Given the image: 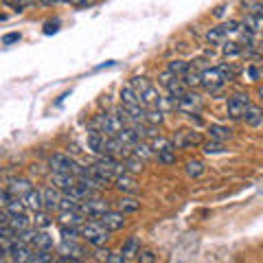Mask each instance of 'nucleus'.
<instances>
[{"instance_id": "nucleus-25", "label": "nucleus", "mask_w": 263, "mask_h": 263, "mask_svg": "<svg viewBox=\"0 0 263 263\" xmlns=\"http://www.w3.org/2000/svg\"><path fill=\"white\" fill-rule=\"evenodd\" d=\"M167 70L174 72V75H178V77H184L186 72L191 70V64L184 62V60H171V62L167 64Z\"/></svg>"}, {"instance_id": "nucleus-46", "label": "nucleus", "mask_w": 263, "mask_h": 263, "mask_svg": "<svg viewBox=\"0 0 263 263\" xmlns=\"http://www.w3.org/2000/svg\"><path fill=\"white\" fill-rule=\"evenodd\" d=\"M261 75H263V72L257 68V66H250V68H248V77H250V79L257 81V79H261Z\"/></svg>"}, {"instance_id": "nucleus-51", "label": "nucleus", "mask_w": 263, "mask_h": 263, "mask_svg": "<svg viewBox=\"0 0 263 263\" xmlns=\"http://www.w3.org/2000/svg\"><path fill=\"white\" fill-rule=\"evenodd\" d=\"M259 95H261V99H263V88H259Z\"/></svg>"}, {"instance_id": "nucleus-31", "label": "nucleus", "mask_w": 263, "mask_h": 263, "mask_svg": "<svg viewBox=\"0 0 263 263\" xmlns=\"http://www.w3.org/2000/svg\"><path fill=\"white\" fill-rule=\"evenodd\" d=\"M7 213H11V215H24V209H27V204H24V200H20V197H13V200L7 204V206H3Z\"/></svg>"}, {"instance_id": "nucleus-12", "label": "nucleus", "mask_w": 263, "mask_h": 263, "mask_svg": "<svg viewBox=\"0 0 263 263\" xmlns=\"http://www.w3.org/2000/svg\"><path fill=\"white\" fill-rule=\"evenodd\" d=\"M77 176L75 174H51V184L57 186L62 193H72V189L77 186Z\"/></svg>"}, {"instance_id": "nucleus-28", "label": "nucleus", "mask_w": 263, "mask_h": 263, "mask_svg": "<svg viewBox=\"0 0 263 263\" xmlns=\"http://www.w3.org/2000/svg\"><path fill=\"white\" fill-rule=\"evenodd\" d=\"M162 121H164V112L158 108V105H154V108H147V119H145V123H149V125L158 127Z\"/></svg>"}, {"instance_id": "nucleus-33", "label": "nucleus", "mask_w": 263, "mask_h": 263, "mask_svg": "<svg viewBox=\"0 0 263 263\" xmlns=\"http://www.w3.org/2000/svg\"><path fill=\"white\" fill-rule=\"evenodd\" d=\"M33 221H35V228H42V230H46L48 226L53 224L51 213H48V211H37L35 213V219H33Z\"/></svg>"}, {"instance_id": "nucleus-21", "label": "nucleus", "mask_w": 263, "mask_h": 263, "mask_svg": "<svg viewBox=\"0 0 263 263\" xmlns=\"http://www.w3.org/2000/svg\"><path fill=\"white\" fill-rule=\"evenodd\" d=\"M121 103L125 105V108H132V105H138V103H141V97L136 95V90L132 88L129 84L121 88Z\"/></svg>"}, {"instance_id": "nucleus-2", "label": "nucleus", "mask_w": 263, "mask_h": 263, "mask_svg": "<svg viewBox=\"0 0 263 263\" xmlns=\"http://www.w3.org/2000/svg\"><path fill=\"white\" fill-rule=\"evenodd\" d=\"M90 127L97 129V132H101L103 136H108V138H117L119 136V132L125 127V123H123L117 114H97V117L92 119V123H90Z\"/></svg>"}, {"instance_id": "nucleus-1", "label": "nucleus", "mask_w": 263, "mask_h": 263, "mask_svg": "<svg viewBox=\"0 0 263 263\" xmlns=\"http://www.w3.org/2000/svg\"><path fill=\"white\" fill-rule=\"evenodd\" d=\"M110 235L112 233L99 219H88L86 224L81 226V237H84L92 248H101V246H105L110 239Z\"/></svg>"}, {"instance_id": "nucleus-15", "label": "nucleus", "mask_w": 263, "mask_h": 263, "mask_svg": "<svg viewBox=\"0 0 263 263\" xmlns=\"http://www.w3.org/2000/svg\"><path fill=\"white\" fill-rule=\"evenodd\" d=\"M55 248V241L53 237L46 233V230H37L35 239H33V250H46V252H53Z\"/></svg>"}, {"instance_id": "nucleus-34", "label": "nucleus", "mask_w": 263, "mask_h": 263, "mask_svg": "<svg viewBox=\"0 0 263 263\" xmlns=\"http://www.w3.org/2000/svg\"><path fill=\"white\" fill-rule=\"evenodd\" d=\"M186 174L191 176V178H200L204 174V162H200V160H189L186 162Z\"/></svg>"}, {"instance_id": "nucleus-49", "label": "nucleus", "mask_w": 263, "mask_h": 263, "mask_svg": "<svg viewBox=\"0 0 263 263\" xmlns=\"http://www.w3.org/2000/svg\"><path fill=\"white\" fill-rule=\"evenodd\" d=\"M62 263H84L81 259H62Z\"/></svg>"}, {"instance_id": "nucleus-26", "label": "nucleus", "mask_w": 263, "mask_h": 263, "mask_svg": "<svg viewBox=\"0 0 263 263\" xmlns=\"http://www.w3.org/2000/svg\"><path fill=\"white\" fill-rule=\"evenodd\" d=\"M79 206H81V200H79V197H75L72 193H64V197H62V206H60L62 213L79 211Z\"/></svg>"}, {"instance_id": "nucleus-9", "label": "nucleus", "mask_w": 263, "mask_h": 263, "mask_svg": "<svg viewBox=\"0 0 263 263\" xmlns=\"http://www.w3.org/2000/svg\"><path fill=\"white\" fill-rule=\"evenodd\" d=\"M42 197H44V211H48V213L60 211L64 193H62L57 186H53V184H51V186H44V189H42Z\"/></svg>"}, {"instance_id": "nucleus-18", "label": "nucleus", "mask_w": 263, "mask_h": 263, "mask_svg": "<svg viewBox=\"0 0 263 263\" xmlns=\"http://www.w3.org/2000/svg\"><path fill=\"white\" fill-rule=\"evenodd\" d=\"M141 250H143L141 248V239H138V237H127L125 243H123V248H121V254L125 259H134V257H138V252Z\"/></svg>"}, {"instance_id": "nucleus-45", "label": "nucleus", "mask_w": 263, "mask_h": 263, "mask_svg": "<svg viewBox=\"0 0 263 263\" xmlns=\"http://www.w3.org/2000/svg\"><path fill=\"white\" fill-rule=\"evenodd\" d=\"M108 263H127V259L123 257L121 252H112V254H110V259H108Z\"/></svg>"}, {"instance_id": "nucleus-30", "label": "nucleus", "mask_w": 263, "mask_h": 263, "mask_svg": "<svg viewBox=\"0 0 263 263\" xmlns=\"http://www.w3.org/2000/svg\"><path fill=\"white\" fill-rule=\"evenodd\" d=\"M132 154H134L136 158H141V160H149V158H154V154H156V152L152 149L149 145H145V143L141 141V143L134 147V149H132Z\"/></svg>"}, {"instance_id": "nucleus-36", "label": "nucleus", "mask_w": 263, "mask_h": 263, "mask_svg": "<svg viewBox=\"0 0 263 263\" xmlns=\"http://www.w3.org/2000/svg\"><path fill=\"white\" fill-rule=\"evenodd\" d=\"M138 263H158V254L152 252V250H141L136 257Z\"/></svg>"}, {"instance_id": "nucleus-7", "label": "nucleus", "mask_w": 263, "mask_h": 263, "mask_svg": "<svg viewBox=\"0 0 263 263\" xmlns=\"http://www.w3.org/2000/svg\"><path fill=\"white\" fill-rule=\"evenodd\" d=\"M202 86L209 90V92H219L221 88H224L226 84V77H224V72H221L219 68H209V70H204L202 72Z\"/></svg>"}, {"instance_id": "nucleus-22", "label": "nucleus", "mask_w": 263, "mask_h": 263, "mask_svg": "<svg viewBox=\"0 0 263 263\" xmlns=\"http://www.w3.org/2000/svg\"><path fill=\"white\" fill-rule=\"evenodd\" d=\"M9 226L15 230V235H20V233H24V230L31 228V219L27 215H11L9 213Z\"/></svg>"}, {"instance_id": "nucleus-11", "label": "nucleus", "mask_w": 263, "mask_h": 263, "mask_svg": "<svg viewBox=\"0 0 263 263\" xmlns=\"http://www.w3.org/2000/svg\"><path fill=\"white\" fill-rule=\"evenodd\" d=\"M101 224L110 230V233H117V230H123L127 226V219H125V213H121V211H108L105 215L99 219Z\"/></svg>"}, {"instance_id": "nucleus-44", "label": "nucleus", "mask_w": 263, "mask_h": 263, "mask_svg": "<svg viewBox=\"0 0 263 263\" xmlns=\"http://www.w3.org/2000/svg\"><path fill=\"white\" fill-rule=\"evenodd\" d=\"M57 31H60V22H46V27H44L46 35H51V33H57Z\"/></svg>"}, {"instance_id": "nucleus-35", "label": "nucleus", "mask_w": 263, "mask_h": 263, "mask_svg": "<svg viewBox=\"0 0 263 263\" xmlns=\"http://www.w3.org/2000/svg\"><path fill=\"white\" fill-rule=\"evenodd\" d=\"M156 156H158V162H162V164H176V160H178L176 149H164V152L156 154Z\"/></svg>"}, {"instance_id": "nucleus-37", "label": "nucleus", "mask_w": 263, "mask_h": 263, "mask_svg": "<svg viewBox=\"0 0 263 263\" xmlns=\"http://www.w3.org/2000/svg\"><path fill=\"white\" fill-rule=\"evenodd\" d=\"M224 152V143L219 141H213V143H204V154H221Z\"/></svg>"}, {"instance_id": "nucleus-47", "label": "nucleus", "mask_w": 263, "mask_h": 263, "mask_svg": "<svg viewBox=\"0 0 263 263\" xmlns=\"http://www.w3.org/2000/svg\"><path fill=\"white\" fill-rule=\"evenodd\" d=\"M66 3H70L75 7H90V5H95V0H66Z\"/></svg>"}, {"instance_id": "nucleus-19", "label": "nucleus", "mask_w": 263, "mask_h": 263, "mask_svg": "<svg viewBox=\"0 0 263 263\" xmlns=\"http://www.w3.org/2000/svg\"><path fill=\"white\" fill-rule=\"evenodd\" d=\"M243 121L248 123L250 127H263V110L259 108V105H252L250 103V108L246 110Z\"/></svg>"}, {"instance_id": "nucleus-43", "label": "nucleus", "mask_w": 263, "mask_h": 263, "mask_svg": "<svg viewBox=\"0 0 263 263\" xmlns=\"http://www.w3.org/2000/svg\"><path fill=\"white\" fill-rule=\"evenodd\" d=\"M221 27L226 29L228 35H233V33H237V31L241 29V24H239V22H235V20H230V22H224V24H221Z\"/></svg>"}, {"instance_id": "nucleus-4", "label": "nucleus", "mask_w": 263, "mask_h": 263, "mask_svg": "<svg viewBox=\"0 0 263 263\" xmlns=\"http://www.w3.org/2000/svg\"><path fill=\"white\" fill-rule=\"evenodd\" d=\"M48 167H51V174H75L79 164L68 154H53L48 158Z\"/></svg>"}, {"instance_id": "nucleus-40", "label": "nucleus", "mask_w": 263, "mask_h": 263, "mask_svg": "<svg viewBox=\"0 0 263 263\" xmlns=\"http://www.w3.org/2000/svg\"><path fill=\"white\" fill-rule=\"evenodd\" d=\"M176 77H178V75H174V72L164 70V72H162V75L158 77V84H160V86H164V88H167V86H169V84H171V81H174Z\"/></svg>"}, {"instance_id": "nucleus-10", "label": "nucleus", "mask_w": 263, "mask_h": 263, "mask_svg": "<svg viewBox=\"0 0 263 263\" xmlns=\"http://www.w3.org/2000/svg\"><path fill=\"white\" fill-rule=\"evenodd\" d=\"M202 99L200 95H195V92H186L182 99H178V110L180 112H186L189 117H193V114H197L202 110Z\"/></svg>"}, {"instance_id": "nucleus-50", "label": "nucleus", "mask_w": 263, "mask_h": 263, "mask_svg": "<svg viewBox=\"0 0 263 263\" xmlns=\"http://www.w3.org/2000/svg\"><path fill=\"white\" fill-rule=\"evenodd\" d=\"M252 13H261V15H263V3H259V5H257V9H254Z\"/></svg>"}, {"instance_id": "nucleus-3", "label": "nucleus", "mask_w": 263, "mask_h": 263, "mask_svg": "<svg viewBox=\"0 0 263 263\" xmlns=\"http://www.w3.org/2000/svg\"><path fill=\"white\" fill-rule=\"evenodd\" d=\"M79 211L84 213L88 219H101L105 213L112 211V209H110V202L108 200H103V197H99V195H92V197H88V200L81 202Z\"/></svg>"}, {"instance_id": "nucleus-29", "label": "nucleus", "mask_w": 263, "mask_h": 263, "mask_svg": "<svg viewBox=\"0 0 263 263\" xmlns=\"http://www.w3.org/2000/svg\"><path fill=\"white\" fill-rule=\"evenodd\" d=\"M60 237H62V239H77V237H81V226L62 224L60 226Z\"/></svg>"}, {"instance_id": "nucleus-27", "label": "nucleus", "mask_w": 263, "mask_h": 263, "mask_svg": "<svg viewBox=\"0 0 263 263\" xmlns=\"http://www.w3.org/2000/svg\"><path fill=\"white\" fill-rule=\"evenodd\" d=\"M182 81L186 84V88H200L204 79H202V72H200V70H195L193 66H191V70H189L186 75L182 77Z\"/></svg>"}, {"instance_id": "nucleus-23", "label": "nucleus", "mask_w": 263, "mask_h": 263, "mask_svg": "<svg viewBox=\"0 0 263 263\" xmlns=\"http://www.w3.org/2000/svg\"><path fill=\"white\" fill-rule=\"evenodd\" d=\"M209 132H211V138H213V141H219V143L230 141V138H233V129L224 127V125H211Z\"/></svg>"}, {"instance_id": "nucleus-38", "label": "nucleus", "mask_w": 263, "mask_h": 263, "mask_svg": "<svg viewBox=\"0 0 263 263\" xmlns=\"http://www.w3.org/2000/svg\"><path fill=\"white\" fill-rule=\"evenodd\" d=\"M239 53H241V46L237 44V42L224 44V55H226V57H235V55H239Z\"/></svg>"}, {"instance_id": "nucleus-24", "label": "nucleus", "mask_w": 263, "mask_h": 263, "mask_svg": "<svg viewBox=\"0 0 263 263\" xmlns=\"http://www.w3.org/2000/svg\"><path fill=\"white\" fill-rule=\"evenodd\" d=\"M226 37H228V33H226L224 27H213L206 33V42L209 44H226Z\"/></svg>"}, {"instance_id": "nucleus-32", "label": "nucleus", "mask_w": 263, "mask_h": 263, "mask_svg": "<svg viewBox=\"0 0 263 263\" xmlns=\"http://www.w3.org/2000/svg\"><path fill=\"white\" fill-rule=\"evenodd\" d=\"M129 86L136 90V95H138V97H141L145 90H149V88H152V81L147 79V77H134V79L129 81Z\"/></svg>"}, {"instance_id": "nucleus-14", "label": "nucleus", "mask_w": 263, "mask_h": 263, "mask_svg": "<svg viewBox=\"0 0 263 263\" xmlns=\"http://www.w3.org/2000/svg\"><path fill=\"white\" fill-rule=\"evenodd\" d=\"M105 138H108V136H103L101 132H97V129L90 127V132H88V149L95 152V154H99V156H103Z\"/></svg>"}, {"instance_id": "nucleus-20", "label": "nucleus", "mask_w": 263, "mask_h": 263, "mask_svg": "<svg viewBox=\"0 0 263 263\" xmlns=\"http://www.w3.org/2000/svg\"><path fill=\"white\" fill-rule=\"evenodd\" d=\"M24 204H27V209H31L33 213L44 211V197H42V191L33 189V191H31L27 197H24Z\"/></svg>"}, {"instance_id": "nucleus-42", "label": "nucleus", "mask_w": 263, "mask_h": 263, "mask_svg": "<svg viewBox=\"0 0 263 263\" xmlns=\"http://www.w3.org/2000/svg\"><path fill=\"white\" fill-rule=\"evenodd\" d=\"M95 254H97V261H101V263H108V259H110V250L108 248H105L103 250V246H101V248H95Z\"/></svg>"}, {"instance_id": "nucleus-39", "label": "nucleus", "mask_w": 263, "mask_h": 263, "mask_svg": "<svg viewBox=\"0 0 263 263\" xmlns=\"http://www.w3.org/2000/svg\"><path fill=\"white\" fill-rule=\"evenodd\" d=\"M7 7H13L15 11H22L27 5H31V0H5Z\"/></svg>"}, {"instance_id": "nucleus-48", "label": "nucleus", "mask_w": 263, "mask_h": 263, "mask_svg": "<svg viewBox=\"0 0 263 263\" xmlns=\"http://www.w3.org/2000/svg\"><path fill=\"white\" fill-rule=\"evenodd\" d=\"M42 5H46V7H51V5H60V3H66V0H40Z\"/></svg>"}, {"instance_id": "nucleus-6", "label": "nucleus", "mask_w": 263, "mask_h": 263, "mask_svg": "<svg viewBox=\"0 0 263 263\" xmlns=\"http://www.w3.org/2000/svg\"><path fill=\"white\" fill-rule=\"evenodd\" d=\"M250 108V97L243 92H237L228 99V117L230 119H243L246 110Z\"/></svg>"}, {"instance_id": "nucleus-16", "label": "nucleus", "mask_w": 263, "mask_h": 263, "mask_svg": "<svg viewBox=\"0 0 263 263\" xmlns=\"http://www.w3.org/2000/svg\"><path fill=\"white\" fill-rule=\"evenodd\" d=\"M114 186L119 189V191L125 195V193H136V189H138V182H136V178L134 176H129V174H123V176H119L117 180H114Z\"/></svg>"}, {"instance_id": "nucleus-41", "label": "nucleus", "mask_w": 263, "mask_h": 263, "mask_svg": "<svg viewBox=\"0 0 263 263\" xmlns=\"http://www.w3.org/2000/svg\"><path fill=\"white\" fill-rule=\"evenodd\" d=\"M20 40H22V35H20L18 31H15V33H7V35H3V44L9 46V44H13V42H20Z\"/></svg>"}, {"instance_id": "nucleus-5", "label": "nucleus", "mask_w": 263, "mask_h": 263, "mask_svg": "<svg viewBox=\"0 0 263 263\" xmlns=\"http://www.w3.org/2000/svg\"><path fill=\"white\" fill-rule=\"evenodd\" d=\"M171 141H174L176 149H189V147H197L204 143L202 134L195 129H180V132H176V136L171 138Z\"/></svg>"}, {"instance_id": "nucleus-17", "label": "nucleus", "mask_w": 263, "mask_h": 263, "mask_svg": "<svg viewBox=\"0 0 263 263\" xmlns=\"http://www.w3.org/2000/svg\"><path fill=\"white\" fill-rule=\"evenodd\" d=\"M114 206H117V211L121 213H138V209H141V202L136 200V197H129V195H123L121 200L114 202Z\"/></svg>"}, {"instance_id": "nucleus-8", "label": "nucleus", "mask_w": 263, "mask_h": 263, "mask_svg": "<svg viewBox=\"0 0 263 263\" xmlns=\"http://www.w3.org/2000/svg\"><path fill=\"white\" fill-rule=\"evenodd\" d=\"M57 254L62 259H81L86 254V248L77 243V239H62L60 246H57Z\"/></svg>"}, {"instance_id": "nucleus-13", "label": "nucleus", "mask_w": 263, "mask_h": 263, "mask_svg": "<svg viewBox=\"0 0 263 263\" xmlns=\"http://www.w3.org/2000/svg\"><path fill=\"white\" fill-rule=\"evenodd\" d=\"M7 189H9V193L13 197H20V200H24V197L33 191L31 180H27V178H11L9 182H7Z\"/></svg>"}]
</instances>
